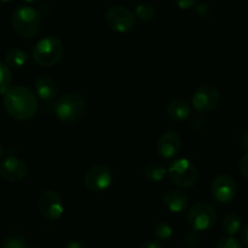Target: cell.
<instances>
[{"instance_id":"cb8c5ba5","label":"cell","mask_w":248,"mask_h":248,"mask_svg":"<svg viewBox=\"0 0 248 248\" xmlns=\"http://www.w3.org/2000/svg\"><path fill=\"white\" fill-rule=\"evenodd\" d=\"M201 241V237H200V231L196 230H190L185 233V237H184V242L187 247H196L197 245Z\"/></svg>"},{"instance_id":"d6a6232c","label":"cell","mask_w":248,"mask_h":248,"mask_svg":"<svg viewBox=\"0 0 248 248\" xmlns=\"http://www.w3.org/2000/svg\"><path fill=\"white\" fill-rule=\"evenodd\" d=\"M4 155H5V149H4V147L0 145V159L3 158Z\"/></svg>"},{"instance_id":"7a4b0ae2","label":"cell","mask_w":248,"mask_h":248,"mask_svg":"<svg viewBox=\"0 0 248 248\" xmlns=\"http://www.w3.org/2000/svg\"><path fill=\"white\" fill-rule=\"evenodd\" d=\"M63 51L65 47L61 39L54 35H47L33 46L32 56L33 60L42 67H52L62 59Z\"/></svg>"},{"instance_id":"ac0fdd59","label":"cell","mask_w":248,"mask_h":248,"mask_svg":"<svg viewBox=\"0 0 248 248\" xmlns=\"http://www.w3.org/2000/svg\"><path fill=\"white\" fill-rule=\"evenodd\" d=\"M28 62V55L23 50L13 49L6 54V63L9 67L21 68Z\"/></svg>"},{"instance_id":"ffe728a7","label":"cell","mask_w":248,"mask_h":248,"mask_svg":"<svg viewBox=\"0 0 248 248\" xmlns=\"http://www.w3.org/2000/svg\"><path fill=\"white\" fill-rule=\"evenodd\" d=\"M134 16L141 22H150L156 16V10L150 4H140L135 8Z\"/></svg>"},{"instance_id":"603a6c76","label":"cell","mask_w":248,"mask_h":248,"mask_svg":"<svg viewBox=\"0 0 248 248\" xmlns=\"http://www.w3.org/2000/svg\"><path fill=\"white\" fill-rule=\"evenodd\" d=\"M217 248H243L242 243L235 238L233 236H228V237L221 238L217 245Z\"/></svg>"},{"instance_id":"f546056e","label":"cell","mask_w":248,"mask_h":248,"mask_svg":"<svg viewBox=\"0 0 248 248\" xmlns=\"http://www.w3.org/2000/svg\"><path fill=\"white\" fill-rule=\"evenodd\" d=\"M139 248H163V246L158 241H146Z\"/></svg>"},{"instance_id":"5bb4252c","label":"cell","mask_w":248,"mask_h":248,"mask_svg":"<svg viewBox=\"0 0 248 248\" xmlns=\"http://www.w3.org/2000/svg\"><path fill=\"white\" fill-rule=\"evenodd\" d=\"M163 203L171 213H183L189 207V199L179 190H169L163 196Z\"/></svg>"},{"instance_id":"44dd1931","label":"cell","mask_w":248,"mask_h":248,"mask_svg":"<svg viewBox=\"0 0 248 248\" xmlns=\"http://www.w3.org/2000/svg\"><path fill=\"white\" fill-rule=\"evenodd\" d=\"M11 72L8 65L0 61V95H4L11 88Z\"/></svg>"},{"instance_id":"4316f807","label":"cell","mask_w":248,"mask_h":248,"mask_svg":"<svg viewBox=\"0 0 248 248\" xmlns=\"http://www.w3.org/2000/svg\"><path fill=\"white\" fill-rule=\"evenodd\" d=\"M240 171L241 174H242V176H245L246 179H248V151H246V154L243 155L242 159H241Z\"/></svg>"},{"instance_id":"9a60e30c","label":"cell","mask_w":248,"mask_h":248,"mask_svg":"<svg viewBox=\"0 0 248 248\" xmlns=\"http://www.w3.org/2000/svg\"><path fill=\"white\" fill-rule=\"evenodd\" d=\"M35 93L43 100H51L57 94V83L49 76H40L34 80Z\"/></svg>"},{"instance_id":"2e32d148","label":"cell","mask_w":248,"mask_h":248,"mask_svg":"<svg viewBox=\"0 0 248 248\" xmlns=\"http://www.w3.org/2000/svg\"><path fill=\"white\" fill-rule=\"evenodd\" d=\"M167 114L175 122H183L191 114V106L183 99H174L167 105Z\"/></svg>"},{"instance_id":"3957f363","label":"cell","mask_w":248,"mask_h":248,"mask_svg":"<svg viewBox=\"0 0 248 248\" xmlns=\"http://www.w3.org/2000/svg\"><path fill=\"white\" fill-rule=\"evenodd\" d=\"M87 102L84 97L76 93H68L56 100L54 111L59 121L63 123H75L84 114Z\"/></svg>"},{"instance_id":"e575fe53","label":"cell","mask_w":248,"mask_h":248,"mask_svg":"<svg viewBox=\"0 0 248 248\" xmlns=\"http://www.w3.org/2000/svg\"><path fill=\"white\" fill-rule=\"evenodd\" d=\"M11 0H0V3H10Z\"/></svg>"},{"instance_id":"52a82bcc","label":"cell","mask_w":248,"mask_h":248,"mask_svg":"<svg viewBox=\"0 0 248 248\" xmlns=\"http://www.w3.org/2000/svg\"><path fill=\"white\" fill-rule=\"evenodd\" d=\"M187 221L196 231H207L213 228L217 221V213L209 204L200 202L192 206L187 214Z\"/></svg>"},{"instance_id":"1f68e13d","label":"cell","mask_w":248,"mask_h":248,"mask_svg":"<svg viewBox=\"0 0 248 248\" xmlns=\"http://www.w3.org/2000/svg\"><path fill=\"white\" fill-rule=\"evenodd\" d=\"M242 142H243V147L248 151V132L242 135Z\"/></svg>"},{"instance_id":"5b68a950","label":"cell","mask_w":248,"mask_h":248,"mask_svg":"<svg viewBox=\"0 0 248 248\" xmlns=\"http://www.w3.org/2000/svg\"><path fill=\"white\" fill-rule=\"evenodd\" d=\"M168 175L174 185L181 189H189L197 181V169L187 158H179L168 167Z\"/></svg>"},{"instance_id":"4fadbf2b","label":"cell","mask_w":248,"mask_h":248,"mask_svg":"<svg viewBox=\"0 0 248 248\" xmlns=\"http://www.w3.org/2000/svg\"><path fill=\"white\" fill-rule=\"evenodd\" d=\"M181 149L180 137L175 132H166L159 137L157 142V151L162 158H173Z\"/></svg>"},{"instance_id":"e0dca14e","label":"cell","mask_w":248,"mask_h":248,"mask_svg":"<svg viewBox=\"0 0 248 248\" xmlns=\"http://www.w3.org/2000/svg\"><path fill=\"white\" fill-rule=\"evenodd\" d=\"M167 173H168V170L166 169V167L161 163H157V162L150 163L145 168V176H146L147 180L152 181V183H159L161 180H163Z\"/></svg>"},{"instance_id":"83f0119b","label":"cell","mask_w":248,"mask_h":248,"mask_svg":"<svg viewBox=\"0 0 248 248\" xmlns=\"http://www.w3.org/2000/svg\"><path fill=\"white\" fill-rule=\"evenodd\" d=\"M195 8H196L197 14H199L200 16H202V17H206V16L209 15V8L207 4L197 3V5L195 6Z\"/></svg>"},{"instance_id":"8fae6325","label":"cell","mask_w":248,"mask_h":248,"mask_svg":"<svg viewBox=\"0 0 248 248\" xmlns=\"http://www.w3.org/2000/svg\"><path fill=\"white\" fill-rule=\"evenodd\" d=\"M113 175L105 166H94L85 173L84 185L93 192H102L111 186Z\"/></svg>"},{"instance_id":"6da1fadb","label":"cell","mask_w":248,"mask_h":248,"mask_svg":"<svg viewBox=\"0 0 248 248\" xmlns=\"http://www.w3.org/2000/svg\"><path fill=\"white\" fill-rule=\"evenodd\" d=\"M4 108L14 119L28 121L37 114L38 99L31 89L16 85L4 94Z\"/></svg>"},{"instance_id":"d4e9b609","label":"cell","mask_w":248,"mask_h":248,"mask_svg":"<svg viewBox=\"0 0 248 248\" xmlns=\"http://www.w3.org/2000/svg\"><path fill=\"white\" fill-rule=\"evenodd\" d=\"M1 248H26V241L21 237H9L3 241Z\"/></svg>"},{"instance_id":"ba28073f","label":"cell","mask_w":248,"mask_h":248,"mask_svg":"<svg viewBox=\"0 0 248 248\" xmlns=\"http://www.w3.org/2000/svg\"><path fill=\"white\" fill-rule=\"evenodd\" d=\"M38 207L42 217L46 220H57L65 212V204L59 192L46 190L43 192L38 201Z\"/></svg>"},{"instance_id":"30bf717a","label":"cell","mask_w":248,"mask_h":248,"mask_svg":"<svg viewBox=\"0 0 248 248\" xmlns=\"http://www.w3.org/2000/svg\"><path fill=\"white\" fill-rule=\"evenodd\" d=\"M211 192L216 201H218L219 203L228 204L232 202L237 195V185L230 175L221 174L217 176L212 183Z\"/></svg>"},{"instance_id":"8992f818","label":"cell","mask_w":248,"mask_h":248,"mask_svg":"<svg viewBox=\"0 0 248 248\" xmlns=\"http://www.w3.org/2000/svg\"><path fill=\"white\" fill-rule=\"evenodd\" d=\"M105 21L109 30L117 33H128L134 28L135 16L124 6H112L105 14Z\"/></svg>"},{"instance_id":"836d02e7","label":"cell","mask_w":248,"mask_h":248,"mask_svg":"<svg viewBox=\"0 0 248 248\" xmlns=\"http://www.w3.org/2000/svg\"><path fill=\"white\" fill-rule=\"evenodd\" d=\"M23 1H25V3H28V4H33V3H35L37 0H23Z\"/></svg>"},{"instance_id":"9c48e42d","label":"cell","mask_w":248,"mask_h":248,"mask_svg":"<svg viewBox=\"0 0 248 248\" xmlns=\"http://www.w3.org/2000/svg\"><path fill=\"white\" fill-rule=\"evenodd\" d=\"M220 95L216 87L211 84H203L197 88L192 96V106L199 113H208L218 107Z\"/></svg>"},{"instance_id":"7c38bea8","label":"cell","mask_w":248,"mask_h":248,"mask_svg":"<svg viewBox=\"0 0 248 248\" xmlns=\"http://www.w3.org/2000/svg\"><path fill=\"white\" fill-rule=\"evenodd\" d=\"M28 166L17 157H8L0 163V176L8 181L17 183L28 175Z\"/></svg>"},{"instance_id":"277c9868","label":"cell","mask_w":248,"mask_h":248,"mask_svg":"<svg viewBox=\"0 0 248 248\" xmlns=\"http://www.w3.org/2000/svg\"><path fill=\"white\" fill-rule=\"evenodd\" d=\"M11 23L18 35L30 39L39 33L40 14L32 6H21L14 11Z\"/></svg>"},{"instance_id":"f1b7e54d","label":"cell","mask_w":248,"mask_h":248,"mask_svg":"<svg viewBox=\"0 0 248 248\" xmlns=\"http://www.w3.org/2000/svg\"><path fill=\"white\" fill-rule=\"evenodd\" d=\"M65 248H88L85 243H83L82 241L78 240H72L66 245Z\"/></svg>"},{"instance_id":"7402d4cb","label":"cell","mask_w":248,"mask_h":248,"mask_svg":"<svg viewBox=\"0 0 248 248\" xmlns=\"http://www.w3.org/2000/svg\"><path fill=\"white\" fill-rule=\"evenodd\" d=\"M171 235H173V228L170 226V224L166 223V221H159L155 226V236L157 240L167 241L171 237Z\"/></svg>"},{"instance_id":"484cf974","label":"cell","mask_w":248,"mask_h":248,"mask_svg":"<svg viewBox=\"0 0 248 248\" xmlns=\"http://www.w3.org/2000/svg\"><path fill=\"white\" fill-rule=\"evenodd\" d=\"M174 3L181 10H189L197 5L199 0H174Z\"/></svg>"},{"instance_id":"4dcf8cb0","label":"cell","mask_w":248,"mask_h":248,"mask_svg":"<svg viewBox=\"0 0 248 248\" xmlns=\"http://www.w3.org/2000/svg\"><path fill=\"white\" fill-rule=\"evenodd\" d=\"M241 241L248 248V224L241 230Z\"/></svg>"},{"instance_id":"d6986e66","label":"cell","mask_w":248,"mask_h":248,"mask_svg":"<svg viewBox=\"0 0 248 248\" xmlns=\"http://www.w3.org/2000/svg\"><path fill=\"white\" fill-rule=\"evenodd\" d=\"M221 228L228 236L236 235L241 229L240 217L235 213L226 214L225 218L223 219V223H221Z\"/></svg>"}]
</instances>
